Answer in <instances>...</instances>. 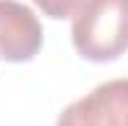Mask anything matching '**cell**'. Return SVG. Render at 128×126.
I'll list each match as a JSON object with an SVG mask.
<instances>
[{"instance_id":"obj_1","label":"cell","mask_w":128,"mask_h":126,"mask_svg":"<svg viewBox=\"0 0 128 126\" xmlns=\"http://www.w3.org/2000/svg\"><path fill=\"white\" fill-rule=\"evenodd\" d=\"M72 42L89 62H113L128 49V0H81Z\"/></svg>"},{"instance_id":"obj_2","label":"cell","mask_w":128,"mask_h":126,"mask_svg":"<svg viewBox=\"0 0 128 126\" xmlns=\"http://www.w3.org/2000/svg\"><path fill=\"white\" fill-rule=\"evenodd\" d=\"M57 126H128V79H111L72 101Z\"/></svg>"},{"instance_id":"obj_3","label":"cell","mask_w":128,"mask_h":126,"mask_svg":"<svg viewBox=\"0 0 128 126\" xmlns=\"http://www.w3.org/2000/svg\"><path fill=\"white\" fill-rule=\"evenodd\" d=\"M42 47V25L27 5L0 0V62H30Z\"/></svg>"},{"instance_id":"obj_4","label":"cell","mask_w":128,"mask_h":126,"mask_svg":"<svg viewBox=\"0 0 128 126\" xmlns=\"http://www.w3.org/2000/svg\"><path fill=\"white\" fill-rule=\"evenodd\" d=\"M42 13L52 20H64V17H72L76 13L81 0H32Z\"/></svg>"}]
</instances>
